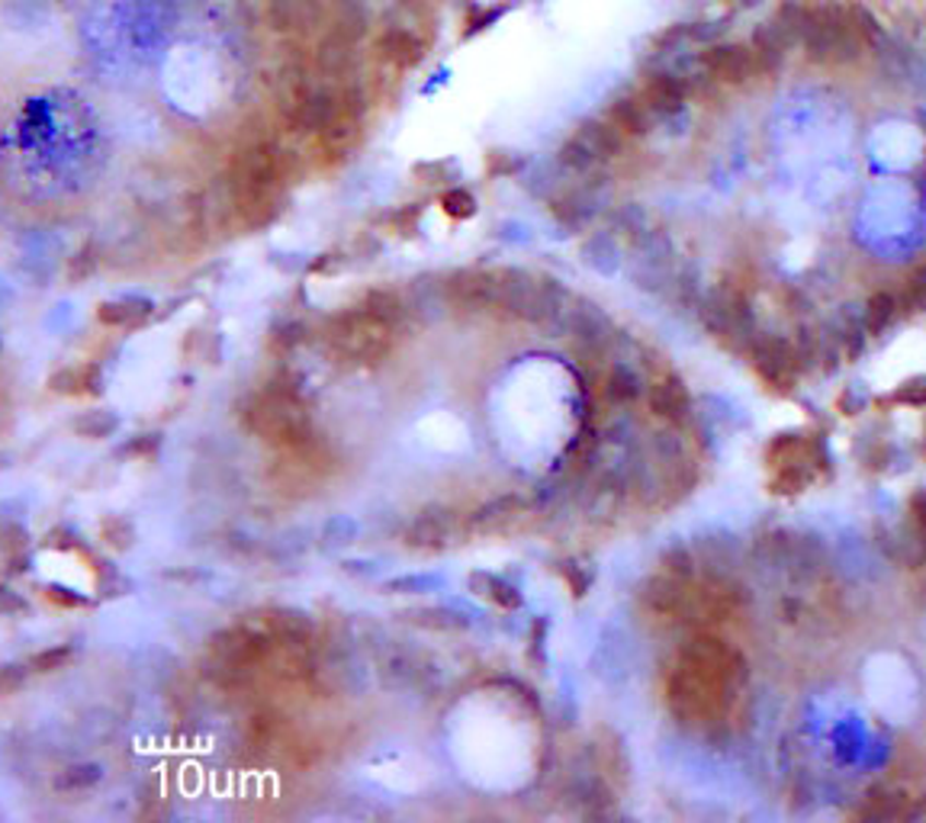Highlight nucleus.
<instances>
[{
  "mask_svg": "<svg viewBox=\"0 0 926 823\" xmlns=\"http://www.w3.org/2000/svg\"><path fill=\"white\" fill-rule=\"evenodd\" d=\"M113 158L97 101L43 58L0 84V197L33 216H71L91 200Z\"/></svg>",
  "mask_w": 926,
  "mask_h": 823,
  "instance_id": "obj_1",
  "label": "nucleus"
},
{
  "mask_svg": "<svg viewBox=\"0 0 926 823\" xmlns=\"http://www.w3.org/2000/svg\"><path fill=\"white\" fill-rule=\"evenodd\" d=\"M81 3L84 0H0V84L58 49Z\"/></svg>",
  "mask_w": 926,
  "mask_h": 823,
  "instance_id": "obj_2",
  "label": "nucleus"
},
{
  "mask_svg": "<svg viewBox=\"0 0 926 823\" xmlns=\"http://www.w3.org/2000/svg\"><path fill=\"white\" fill-rule=\"evenodd\" d=\"M393 328L390 322L377 318L373 312H367L363 306L351 309L345 315H338V322L332 325V351L338 358H345L348 363L358 367H373L390 355L393 348Z\"/></svg>",
  "mask_w": 926,
  "mask_h": 823,
  "instance_id": "obj_3",
  "label": "nucleus"
},
{
  "mask_svg": "<svg viewBox=\"0 0 926 823\" xmlns=\"http://www.w3.org/2000/svg\"><path fill=\"white\" fill-rule=\"evenodd\" d=\"M252 425L283 448H297L309 438V415L290 393H264L252 409Z\"/></svg>",
  "mask_w": 926,
  "mask_h": 823,
  "instance_id": "obj_4",
  "label": "nucleus"
},
{
  "mask_svg": "<svg viewBox=\"0 0 926 823\" xmlns=\"http://www.w3.org/2000/svg\"><path fill=\"white\" fill-rule=\"evenodd\" d=\"M621 142H624V136L617 132L609 119L605 123H586L564 142L560 161L569 164L572 171H589L595 164L612 161L621 152Z\"/></svg>",
  "mask_w": 926,
  "mask_h": 823,
  "instance_id": "obj_5",
  "label": "nucleus"
},
{
  "mask_svg": "<svg viewBox=\"0 0 926 823\" xmlns=\"http://www.w3.org/2000/svg\"><path fill=\"white\" fill-rule=\"evenodd\" d=\"M702 68L715 84H730V88H740V84L766 74L750 43H715V46H708L702 51Z\"/></svg>",
  "mask_w": 926,
  "mask_h": 823,
  "instance_id": "obj_6",
  "label": "nucleus"
},
{
  "mask_svg": "<svg viewBox=\"0 0 926 823\" xmlns=\"http://www.w3.org/2000/svg\"><path fill=\"white\" fill-rule=\"evenodd\" d=\"M634 94L644 101V106L653 116H667V113H679L682 109V103L688 97V84L679 74H672V71H650V74L640 78Z\"/></svg>",
  "mask_w": 926,
  "mask_h": 823,
  "instance_id": "obj_7",
  "label": "nucleus"
},
{
  "mask_svg": "<svg viewBox=\"0 0 926 823\" xmlns=\"http://www.w3.org/2000/svg\"><path fill=\"white\" fill-rule=\"evenodd\" d=\"M458 524L461 521L454 518V512H448L444 506H431V509H425L412 521V528L406 531V541H409L412 547H428V550L448 547L454 541V534H458Z\"/></svg>",
  "mask_w": 926,
  "mask_h": 823,
  "instance_id": "obj_8",
  "label": "nucleus"
},
{
  "mask_svg": "<svg viewBox=\"0 0 926 823\" xmlns=\"http://www.w3.org/2000/svg\"><path fill=\"white\" fill-rule=\"evenodd\" d=\"M380 55L390 61V65H396V68H415L421 58H425V51H428V46H425V39L415 33V30H409V26H390L383 36H380Z\"/></svg>",
  "mask_w": 926,
  "mask_h": 823,
  "instance_id": "obj_9",
  "label": "nucleus"
},
{
  "mask_svg": "<svg viewBox=\"0 0 926 823\" xmlns=\"http://www.w3.org/2000/svg\"><path fill=\"white\" fill-rule=\"evenodd\" d=\"M753 367L756 373L775 386V390H788L791 380H795V355L782 345V341H772V345H763L756 355H753Z\"/></svg>",
  "mask_w": 926,
  "mask_h": 823,
  "instance_id": "obj_10",
  "label": "nucleus"
},
{
  "mask_svg": "<svg viewBox=\"0 0 926 823\" xmlns=\"http://www.w3.org/2000/svg\"><path fill=\"white\" fill-rule=\"evenodd\" d=\"M650 119H653V113L644 106V101H640L637 94L621 97V101L612 103V109H609V123L615 126L621 136H640V132H647V129H650Z\"/></svg>",
  "mask_w": 926,
  "mask_h": 823,
  "instance_id": "obj_11",
  "label": "nucleus"
},
{
  "mask_svg": "<svg viewBox=\"0 0 926 823\" xmlns=\"http://www.w3.org/2000/svg\"><path fill=\"white\" fill-rule=\"evenodd\" d=\"M650 409L657 412V415H663V418H672V421L685 418V412H688V390H685L679 380H672V376L653 383V390H650Z\"/></svg>",
  "mask_w": 926,
  "mask_h": 823,
  "instance_id": "obj_12",
  "label": "nucleus"
},
{
  "mask_svg": "<svg viewBox=\"0 0 926 823\" xmlns=\"http://www.w3.org/2000/svg\"><path fill=\"white\" fill-rule=\"evenodd\" d=\"M470 589H473L479 599H486V602H493V605H499V608H506V612H512V608L521 605L518 589L509 586L506 579H499V576H489V572H473V576H470Z\"/></svg>",
  "mask_w": 926,
  "mask_h": 823,
  "instance_id": "obj_13",
  "label": "nucleus"
},
{
  "mask_svg": "<svg viewBox=\"0 0 926 823\" xmlns=\"http://www.w3.org/2000/svg\"><path fill=\"white\" fill-rule=\"evenodd\" d=\"M518 512H521V502L514 496H502V499L483 506L479 512L470 518V524H473V531H483V534L486 531H502V528H509L518 518Z\"/></svg>",
  "mask_w": 926,
  "mask_h": 823,
  "instance_id": "obj_14",
  "label": "nucleus"
},
{
  "mask_svg": "<svg viewBox=\"0 0 926 823\" xmlns=\"http://www.w3.org/2000/svg\"><path fill=\"white\" fill-rule=\"evenodd\" d=\"M146 312H149L146 303L119 300V303H106V306H101V322H106V325H132V322H139Z\"/></svg>",
  "mask_w": 926,
  "mask_h": 823,
  "instance_id": "obj_15",
  "label": "nucleus"
},
{
  "mask_svg": "<svg viewBox=\"0 0 926 823\" xmlns=\"http://www.w3.org/2000/svg\"><path fill=\"white\" fill-rule=\"evenodd\" d=\"M360 306L367 309V312H373L377 318L390 322V325H396V322H400V315H403L400 300H396L393 293H386V290H373V293H367V300H363Z\"/></svg>",
  "mask_w": 926,
  "mask_h": 823,
  "instance_id": "obj_16",
  "label": "nucleus"
},
{
  "mask_svg": "<svg viewBox=\"0 0 926 823\" xmlns=\"http://www.w3.org/2000/svg\"><path fill=\"white\" fill-rule=\"evenodd\" d=\"M441 209H444L451 219H470V216L476 212V200H473V194H470V190H463V187H451V190H444V194H441Z\"/></svg>",
  "mask_w": 926,
  "mask_h": 823,
  "instance_id": "obj_17",
  "label": "nucleus"
},
{
  "mask_svg": "<svg viewBox=\"0 0 926 823\" xmlns=\"http://www.w3.org/2000/svg\"><path fill=\"white\" fill-rule=\"evenodd\" d=\"M891 318H894V297L878 293L872 303H869V328H872V332H881Z\"/></svg>",
  "mask_w": 926,
  "mask_h": 823,
  "instance_id": "obj_18",
  "label": "nucleus"
},
{
  "mask_svg": "<svg viewBox=\"0 0 926 823\" xmlns=\"http://www.w3.org/2000/svg\"><path fill=\"white\" fill-rule=\"evenodd\" d=\"M564 576L569 579V586H572V595H582V592H586V586H589V572H579V566L569 564L564 566Z\"/></svg>",
  "mask_w": 926,
  "mask_h": 823,
  "instance_id": "obj_19",
  "label": "nucleus"
},
{
  "mask_svg": "<svg viewBox=\"0 0 926 823\" xmlns=\"http://www.w3.org/2000/svg\"><path fill=\"white\" fill-rule=\"evenodd\" d=\"M727 3H753V0H727Z\"/></svg>",
  "mask_w": 926,
  "mask_h": 823,
  "instance_id": "obj_20",
  "label": "nucleus"
}]
</instances>
